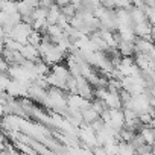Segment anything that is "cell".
<instances>
[{
    "label": "cell",
    "instance_id": "cell-1",
    "mask_svg": "<svg viewBox=\"0 0 155 155\" xmlns=\"http://www.w3.org/2000/svg\"><path fill=\"white\" fill-rule=\"evenodd\" d=\"M138 134L143 137V140H144L146 144H149V146H153V144H155L153 135H152V128H150V126H143V129H141Z\"/></svg>",
    "mask_w": 155,
    "mask_h": 155
},
{
    "label": "cell",
    "instance_id": "cell-2",
    "mask_svg": "<svg viewBox=\"0 0 155 155\" xmlns=\"http://www.w3.org/2000/svg\"><path fill=\"white\" fill-rule=\"evenodd\" d=\"M129 144L132 146V149H134V150H137L138 147H141V146H143V144H146V143H144V140H143V137H141L140 134H135V135H134V138L129 141Z\"/></svg>",
    "mask_w": 155,
    "mask_h": 155
},
{
    "label": "cell",
    "instance_id": "cell-3",
    "mask_svg": "<svg viewBox=\"0 0 155 155\" xmlns=\"http://www.w3.org/2000/svg\"><path fill=\"white\" fill-rule=\"evenodd\" d=\"M91 152H93V155H108L104 146H94L91 149Z\"/></svg>",
    "mask_w": 155,
    "mask_h": 155
},
{
    "label": "cell",
    "instance_id": "cell-4",
    "mask_svg": "<svg viewBox=\"0 0 155 155\" xmlns=\"http://www.w3.org/2000/svg\"><path fill=\"white\" fill-rule=\"evenodd\" d=\"M150 155H155V144L152 146V152H150Z\"/></svg>",
    "mask_w": 155,
    "mask_h": 155
},
{
    "label": "cell",
    "instance_id": "cell-5",
    "mask_svg": "<svg viewBox=\"0 0 155 155\" xmlns=\"http://www.w3.org/2000/svg\"><path fill=\"white\" fill-rule=\"evenodd\" d=\"M152 135H153V141H155V128H152Z\"/></svg>",
    "mask_w": 155,
    "mask_h": 155
}]
</instances>
